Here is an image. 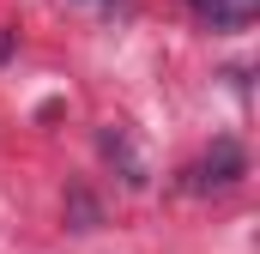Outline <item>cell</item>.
<instances>
[{"mask_svg":"<svg viewBox=\"0 0 260 254\" xmlns=\"http://www.w3.org/2000/svg\"><path fill=\"white\" fill-rule=\"evenodd\" d=\"M242 176H248V157H242L236 139H212V151L200 164H188V188L194 194H224V188H236Z\"/></svg>","mask_w":260,"mask_h":254,"instance_id":"cell-1","label":"cell"},{"mask_svg":"<svg viewBox=\"0 0 260 254\" xmlns=\"http://www.w3.org/2000/svg\"><path fill=\"white\" fill-rule=\"evenodd\" d=\"M188 12H194L206 30H248L260 12V0H188Z\"/></svg>","mask_w":260,"mask_h":254,"instance_id":"cell-2","label":"cell"},{"mask_svg":"<svg viewBox=\"0 0 260 254\" xmlns=\"http://www.w3.org/2000/svg\"><path fill=\"white\" fill-rule=\"evenodd\" d=\"M103 157L121 164V182H127V188H145V164H139V151H133V139L121 127H103Z\"/></svg>","mask_w":260,"mask_h":254,"instance_id":"cell-3","label":"cell"}]
</instances>
